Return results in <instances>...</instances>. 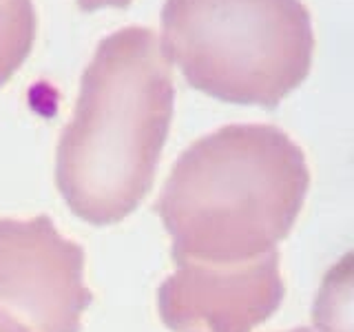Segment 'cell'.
I'll use <instances>...</instances> for the list:
<instances>
[{
    "label": "cell",
    "instance_id": "cell-7",
    "mask_svg": "<svg viewBox=\"0 0 354 332\" xmlns=\"http://www.w3.org/2000/svg\"><path fill=\"white\" fill-rule=\"evenodd\" d=\"M75 3L82 11H95V9H104V7L124 9L133 3V0H75Z\"/></svg>",
    "mask_w": 354,
    "mask_h": 332
},
{
    "label": "cell",
    "instance_id": "cell-4",
    "mask_svg": "<svg viewBox=\"0 0 354 332\" xmlns=\"http://www.w3.org/2000/svg\"><path fill=\"white\" fill-rule=\"evenodd\" d=\"M91 304L84 250L47 215L0 219V308L33 332H80Z\"/></svg>",
    "mask_w": 354,
    "mask_h": 332
},
{
    "label": "cell",
    "instance_id": "cell-8",
    "mask_svg": "<svg viewBox=\"0 0 354 332\" xmlns=\"http://www.w3.org/2000/svg\"><path fill=\"white\" fill-rule=\"evenodd\" d=\"M0 332H33L27 324H22L20 319H16L14 315L5 313L0 308Z\"/></svg>",
    "mask_w": 354,
    "mask_h": 332
},
{
    "label": "cell",
    "instance_id": "cell-6",
    "mask_svg": "<svg viewBox=\"0 0 354 332\" xmlns=\"http://www.w3.org/2000/svg\"><path fill=\"white\" fill-rule=\"evenodd\" d=\"M36 29L38 18L31 0H0V86L29 58Z\"/></svg>",
    "mask_w": 354,
    "mask_h": 332
},
{
    "label": "cell",
    "instance_id": "cell-2",
    "mask_svg": "<svg viewBox=\"0 0 354 332\" xmlns=\"http://www.w3.org/2000/svg\"><path fill=\"white\" fill-rule=\"evenodd\" d=\"M310 186L306 153L272 124H228L173 164L158 215L173 259L250 261L290 235Z\"/></svg>",
    "mask_w": 354,
    "mask_h": 332
},
{
    "label": "cell",
    "instance_id": "cell-3",
    "mask_svg": "<svg viewBox=\"0 0 354 332\" xmlns=\"http://www.w3.org/2000/svg\"><path fill=\"white\" fill-rule=\"evenodd\" d=\"M160 42L197 91L268 109L306 80L315 53L301 0H166Z\"/></svg>",
    "mask_w": 354,
    "mask_h": 332
},
{
    "label": "cell",
    "instance_id": "cell-5",
    "mask_svg": "<svg viewBox=\"0 0 354 332\" xmlns=\"http://www.w3.org/2000/svg\"><path fill=\"white\" fill-rule=\"evenodd\" d=\"M158 290V313L173 332H252L286 295L279 248L250 261L173 259Z\"/></svg>",
    "mask_w": 354,
    "mask_h": 332
},
{
    "label": "cell",
    "instance_id": "cell-1",
    "mask_svg": "<svg viewBox=\"0 0 354 332\" xmlns=\"http://www.w3.org/2000/svg\"><path fill=\"white\" fill-rule=\"evenodd\" d=\"M173 104V64L158 33L131 25L100 40L55 151V184L77 217L113 226L140 206L155 182Z\"/></svg>",
    "mask_w": 354,
    "mask_h": 332
},
{
    "label": "cell",
    "instance_id": "cell-9",
    "mask_svg": "<svg viewBox=\"0 0 354 332\" xmlns=\"http://www.w3.org/2000/svg\"><path fill=\"white\" fill-rule=\"evenodd\" d=\"M286 332H346V330H341L339 326L317 317L315 326H301V328H292V330H286Z\"/></svg>",
    "mask_w": 354,
    "mask_h": 332
}]
</instances>
